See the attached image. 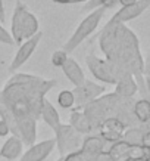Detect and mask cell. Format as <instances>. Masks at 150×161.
<instances>
[{"label":"cell","mask_w":150,"mask_h":161,"mask_svg":"<svg viewBox=\"0 0 150 161\" xmlns=\"http://www.w3.org/2000/svg\"><path fill=\"white\" fill-rule=\"evenodd\" d=\"M137 90H138V84H137L136 78H134L132 74L125 73L118 78L116 89H115V93L118 96L125 98V99H131L137 93Z\"/></svg>","instance_id":"obj_12"},{"label":"cell","mask_w":150,"mask_h":161,"mask_svg":"<svg viewBox=\"0 0 150 161\" xmlns=\"http://www.w3.org/2000/svg\"><path fill=\"white\" fill-rule=\"evenodd\" d=\"M56 161H63V157H59V160H56Z\"/></svg>","instance_id":"obj_35"},{"label":"cell","mask_w":150,"mask_h":161,"mask_svg":"<svg viewBox=\"0 0 150 161\" xmlns=\"http://www.w3.org/2000/svg\"><path fill=\"white\" fill-rule=\"evenodd\" d=\"M0 158H2V157H0Z\"/></svg>","instance_id":"obj_38"},{"label":"cell","mask_w":150,"mask_h":161,"mask_svg":"<svg viewBox=\"0 0 150 161\" xmlns=\"http://www.w3.org/2000/svg\"><path fill=\"white\" fill-rule=\"evenodd\" d=\"M96 157L90 155L87 152H84L82 149L77 152H72V154H68L66 157H63V161H94Z\"/></svg>","instance_id":"obj_25"},{"label":"cell","mask_w":150,"mask_h":161,"mask_svg":"<svg viewBox=\"0 0 150 161\" xmlns=\"http://www.w3.org/2000/svg\"><path fill=\"white\" fill-rule=\"evenodd\" d=\"M54 147H56L54 137L40 142V143H34L28 148V151L24 152V155L21 157L19 161H44L52 154Z\"/></svg>","instance_id":"obj_10"},{"label":"cell","mask_w":150,"mask_h":161,"mask_svg":"<svg viewBox=\"0 0 150 161\" xmlns=\"http://www.w3.org/2000/svg\"><path fill=\"white\" fill-rule=\"evenodd\" d=\"M53 2H56V3H60V5H68V3H71L72 0H53Z\"/></svg>","instance_id":"obj_33"},{"label":"cell","mask_w":150,"mask_h":161,"mask_svg":"<svg viewBox=\"0 0 150 161\" xmlns=\"http://www.w3.org/2000/svg\"><path fill=\"white\" fill-rule=\"evenodd\" d=\"M69 124L75 132H78L80 135H87V133L93 132V127L90 120L87 118V115L84 114V111H80L77 108H72L71 115H69Z\"/></svg>","instance_id":"obj_15"},{"label":"cell","mask_w":150,"mask_h":161,"mask_svg":"<svg viewBox=\"0 0 150 161\" xmlns=\"http://www.w3.org/2000/svg\"><path fill=\"white\" fill-rule=\"evenodd\" d=\"M37 33H40V22L37 19V16L27 9L24 19H22V43L25 40L34 37Z\"/></svg>","instance_id":"obj_17"},{"label":"cell","mask_w":150,"mask_h":161,"mask_svg":"<svg viewBox=\"0 0 150 161\" xmlns=\"http://www.w3.org/2000/svg\"><path fill=\"white\" fill-rule=\"evenodd\" d=\"M138 158H149V151L143 147H131L130 148V160H138Z\"/></svg>","instance_id":"obj_26"},{"label":"cell","mask_w":150,"mask_h":161,"mask_svg":"<svg viewBox=\"0 0 150 161\" xmlns=\"http://www.w3.org/2000/svg\"><path fill=\"white\" fill-rule=\"evenodd\" d=\"M149 158H150V151H149Z\"/></svg>","instance_id":"obj_36"},{"label":"cell","mask_w":150,"mask_h":161,"mask_svg":"<svg viewBox=\"0 0 150 161\" xmlns=\"http://www.w3.org/2000/svg\"><path fill=\"white\" fill-rule=\"evenodd\" d=\"M41 118H43V121L46 123L53 132L56 129H59V126L62 124L58 109L54 108V105L50 102L49 99H44V102H43V107H41Z\"/></svg>","instance_id":"obj_16"},{"label":"cell","mask_w":150,"mask_h":161,"mask_svg":"<svg viewBox=\"0 0 150 161\" xmlns=\"http://www.w3.org/2000/svg\"><path fill=\"white\" fill-rule=\"evenodd\" d=\"M118 0H90L88 3H85V6L82 8V10L84 12H93V10L99 9V8H106V9H109V8H112V6L115 5Z\"/></svg>","instance_id":"obj_23"},{"label":"cell","mask_w":150,"mask_h":161,"mask_svg":"<svg viewBox=\"0 0 150 161\" xmlns=\"http://www.w3.org/2000/svg\"><path fill=\"white\" fill-rule=\"evenodd\" d=\"M132 161H149V158H138V160H132Z\"/></svg>","instance_id":"obj_34"},{"label":"cell","mask_w":150,"mask_h":161,"mask_svg":"<svg viewBox=\"0 0 150 161\" xmlns=\"http://www.w3.org/2000/svg\"><path fill=\"white\" fill-rule=\"evenodd\" d=\"M100 49L106 56V61L131 73L136 78L137 84L146 92L144 87V62L138 49L137 36L128 30L124 24L107 22L106 28L100 36Z\"/></svg>","instance_id":"obj_2"},{"label":"cell","mask_w":150,"mask_h":161,"mask_svg":"<svg viewBox=\"0 0 150 161\" xmlns=\"http://www.w3.org/2000/svg\"><path fill=\"white\" fill-rule=\"evenodd\" d=\"M141 147L150 151V130H146L144 135H143V139H141Z\"/></svg>","instance_id":"obj_28"},{"label":"cell","mask_w":150,"mask_h":161,"mask_svg":"<svg viewBox=\"0 0 150 161\" xmlns=\"http://www.w3.org/2000/svg\"><path fill=\"white\" fill-rule=\"evenodd\" d=\"M6 19V15H5V5H3V2L0 0V22L3 24Z\"/></svg>","instance_id":"obj_31"},{"label":"cell","mask_w":150,"mask_h":161,"mask_svg":"<svg viewBox=\"0 0 150 161\" xmlns=\"http://www.w3.org/2000/svg\"><path fill=\"white\" fill-rule=\"evenodd\" d=\"M105 143H106V142L103 141L99 135H97V136H87V137H84L81 149L84 152L90 154V155L97 157L99 154L105 152Z\"/></svg>","instance_id":"obj_18"},{"label":"cell","mask_w":150,"mask_h":161,"mask_svg":"<svg viewBox=\"0 0 150 161\" xmlns=\"http://www.w3.org/2000/svg\"><path fill=\"white\" fill-rule=\"evenodd\" d=\"M0 43L5 44H15V40L12 39V36L8 30L3 28V25L0 24Z\"/></svg>","instance_id":"obj_27"},{"label":"cell","mask_w":150,"mask_h":161,"mask_svg":"<svg viewBox=\"0 0 150 161\" xmlns=\"http://www.w3.org/2000/svg\"><path fill=\"white\" fill-rule=\"evenodd\" d=\"M85 62H87L88 69L94 75V78L106 84H116L118 73H119V68L116 65L111 64L106 59L99 58L94 53H88L85 56Z\"/></svg>","instance_id":"obj_5"},{"label":"cell","mask_w":150,"mask_h":161,"mask_svg":"<svg viewBox=\"0 0 150 161\" xmlns=\"http://www.w3.org/2000/svg\"><path fill=\"white\" fill-rule=\"evenodd\" d=\"M62 71H63V74H65V77L68 78L75 87L81 86V84L85 81V74H84L82 68L80 67V64L74 58L66 59V62L63 64V67H62Z\"/></svg>","instance_id":"obj_13"},{"label":"cell","mask_w":150,"mask_h":161,"mask_svg":"<svg viewBox=\"0 0 150 161\" xmlns=\"http://www.w3.org/2000/svg\"><path fill=\"white\" fill-rule=\"evenodd\" d=\"M106 10H107L106 8H99V9L90 12V14L78 24V27L75 28L72 36L68 39L66 43L63 44L62 50H65L66 53H69V52H74L81 43H84L97 30V27H99V24H100V21H102L103 15H105Z\"/></svg>","instance_id":"obj_3"},{"label":"cell","mask_w":150,"mask_h":161,"mask_svg":"<svg viewBox=\"0 0 150 161\" xmlns=\"http://www.w3.org/2000/svg\"><path fill=\"white\" fill-rule=\"evenodd\" d=\"M149 6H150V0H137L134 5L121 8L112 16L109 22H113V24H125L128 21H132V19H136V18H138L146 9H149Z\"/></svg>","instance_id":"obj_9"},{"label":"cell","mask_w":150,"mask_h":161,"mask_svg":"<svg viewBox=\"0 0 150 161\" xmlns=\"http://www.w3.org/2000/svg\"><path fill=\"white\" fill-rule=\"evenodd\" d=\"M105 92H106V86L85 80L81 86H78V87H75L72 90L74 98H75V107L74 108L81 109V108L87 107L88 103L94 102L97 98H100Z\"/></svg>","instance_id":"obj_6"},{"label":"cell","mask_w":150,"mask_h":161,"mask_svg":"<svg viewBox=\"0 0 150 161\" xmlns=\"http://www.w3.org/2000/svg\"><path fill=\"white\" fill-rule=\"evenodd\" d=\"M137 0H118V3L124 8V6H130V5H134Z\"/></svg>","instance_id":"obj_32"},{"label":"cell","mask_w":150,"mask_h":161,"mask_svg":"<svg viewBox=\"0 0 150 161\" xmlns=\"http://www.w3.org/2000/svg\"><path fill=\"white\" fill-rule=\"evenodd\" d=\"M94 161H113V160H112L111 155L107 154V151H105V152H102V154H99Z\"/></svg>","instance_id":"obj_30"},{"label":"cell","mask_w":150,"mask_h":161,"mask_svg":"<svg viewBox=\"0 0 150 161\" xmlns=\"http://www.w3.org/2000/svg\"><path fill=\"white\" fill-rule=\"evenodd\" d=\"M68 53L65 52V50L62 49H58L54 50L53 53H52V58H50V62H52V65L53 67H56V68H62L63 64L66 62V59H68Z\"/></svg>","instance_id":"obj_24"},{"label":"cell","mask_w":150,"mask_h":161,"mask_svg":"<svg viewBox=\"0 0 150 161\" xmlns=\"http://www.w3.org/2000/svg\"><path fill=\"white\" fill-rule=\"evenodd\" d=\"M41 37H43V33L40 31V33H37L34 37L25 40L24 43L21 44L19 49L16 50L15 58L12 59V62H10V65H9V73L15 74L29 58H31V56H33L35 49L39 47V43H40V40H41Z\"/></svg>","instance_id":"obj_7"},{"label":"cell","mask_w":150,"mask_h":161,"mask_svg":"<svg viewBox=\"0 0 150 161\" xmlns=\"http://www.w3.org/2000/svg\"><path fill=\"white\" fill-rule=\"evenodd\" d=\"M54 141L59 149V157H66L68 154L81 149L84 137L82 135L75 132L71 124H60L59 129L54 130Z\"/></svg>","instance_id":"obj_4"},{"label":"cell","mask_w":150,"mask_h":161,"mask_svg":"<svg viewBox=\"0 0 150 161\" xmlns=\"http://www.w3.org/2000/svg\"><path fill=\"white\" fill-rule=\"evenodd\" d=\"M56 86L54 78H41L31 74L15 73L0 92V102L12 114L24 145H34L37 120L41 118V107L46 93Z\"/></svg>","instance_id":"obj_1"},{"label":"cell","mask_w":150,"mask_h":161,"mask_svg":"<svg viewBox=\"0 0 150 161\" xmlns=\"http://www.w3.org/2000/svg\"><path fill=\"white\" fill-rule=\"evenodd\" d=\"M144 132L146 130H141L138 127H130V129L125 130L122 141H125L128 145H131V147H138V145L141 147V139H143Z\"/></svg>","instance_id":"obj_21"},{"label":"cell","mask_w":150,"mask_h":161,"mask_svg":"<svg viewBox=\"0 0 150 161\" xmlns=\"http://www.w3.org/2000/svg\"><path fill=\"white\" fill-rule=\"evenodd\" d=\"M149 161H150V158H149Z\"/></svg>","instance_id":"obj_37"},{"label":"cell","mask_w":150,"mask_h":161,"mask_svg":"<svg viewBox=\"0 0 150 161\" xmlns=\"http://www.w3.org/2000/svg\"><path fill=\"white\" fill-rule=\"evenodd\" d=\"M132 114L138 123L141 124H147L150 121V101L149 99H140L134 102V108H132Z\"/></svg>","instance_id":"obj_20"},{"label":"cell","mask_w":150,"mask_h":161,"mask_svg":"<svg viewBox=\"0 0 150 161\" xmlns=\"http://www.w3.org/2000/svg\"><path fill=\"white\" fill-rule=\"evenodd\" d=\"M99 136L107 143H115L124 139L127 126L116 117H109L99 126Z\"/></svg>","instance_id":"obj_8"},{"label":"cell","mask_w":150,"mask_h":161,"mask_svg":"<svg viewBox=\"0 0 150 161\" xmlns=\"http://www.w3.org/2000/svg\"><path fill=\"white\" fill-rule=\"evenodd\" d=\"M27 6L18 0L13 9V15H12V24H10V36L15 40L16 44H22V19H24V15L27 12Z\"/></svg>","instance_id":"obj_11"},{"label":"cell","mask_w":150,"mask_h":161,"mask_svg":"<svg viewBox=\"0 0 150 161\" xmlns=\"http://www.w3.org/2000/svg\"><path fill=\"white\" fill-rule=\"evenodd\" d=\"M0 137H2V136H0Z\"/></svg>","instance_id":"obj_39"},{"label":"cell","mask_w":150,"mask_h":161,"mask_svg":"<svg viewBox=\"0 0 150 161\" xmlns=\"http://www.w3.org/2000/svg\"><path fill=\"white\" fill-rule=\"evenodd\" d=\"M130 148H131V145H128L125 141H119V142L112 143L111 148L107 149V154L111 155V158L113 161H131Z\"/></svg>","instance_id":"obj_19"},{"label":"cell","mask_w":150,"mask_h":161,"mask_svg":"<svg viewBox=\"0 0 150 161\" xmlns=\"http://www.w3.org/2000/svg\"><path fill=\"white\" fill-rule=\"evenodd\" d=\"M22 149H24V142L18 136H12L3 143V147L0 149V157L8 161H13L18 157L22 155Z\"/></svg>","instance_id":"obj_14"},{"label":"cell","mask_w":150,"mask_h":161,"mask_svg":"<svg viewBox=\"0 0 150 161\" xmlns=\"http://www.w3.org/2000/svg\"><path fill=\"white\" fill-rule=\"evenodd\" d=\"M9 133H10V129H9V126H8V123L3 121V120L0 118V136L5 137V136H8Z\"/></svg>","instance_id":"obj_29"},{"label":"cell","mask_w":150,"mask_h":161,"mask_svg":"<svg viewBox=\"0 0 150 161\" xmlns=\"http://www.w3.org/2000/svg\"><path fill=\"white\" fill-rule=\"evenodd\" d=\"M58 103L63 109H69V108L75 107V98H74L72 90H62L58 95Z\"/></svg>","instance_id":"obj_22"}]
</instances>
